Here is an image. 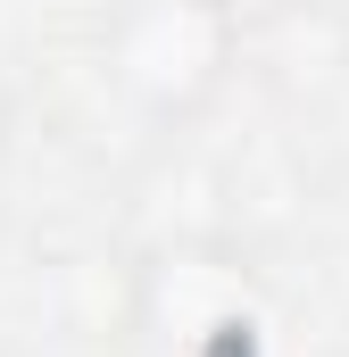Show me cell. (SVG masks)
Listing matches in <instances>:
<instances>
[{"label": "cell", "mask_w": 349, "mask_h": 357, "mask_svg": "<svg viewBox=\"0 0 349 357\" xmlns=\"http://www.w3.org/2000/svg\"><path fill=\"white\" fill-rule=\"evenodd\" d=\"M117 100L150 125H200L242 75V25L216 0H125L100 33Z\"/></svg>", "instance_id": "obj_1"}, {"label": "cell", "mask_w": 349, "mask_h": 357, "mask_svg": "<svg viewBox=\"0 0 349 357\" xmlns=\"http://www.w3.org/2000/svg\"><path fill=\"white\" fill-rule=\"evenodd\" d=\"M133 333L158 357H250L258 341V274L233 241H167L133 274Z\"/></svg>", "instance_id": "obj_2"}, {"label": "cell", "mask_w": 349, "mask_h": 357, "mask_svg": "<svg viewBox=\"0 0 349 357\" xmlns=\"http://www.w3.org/2000/svg\"><path fill=\"white\" fill-rule=\"evenodd\" d=\"M242 67H258L291 108H316L349 75V42H341V25H333L325 0H283L258 25H242Z\"/></svg>", "instance_id": "obj_3"}, {"label": "cell", "mask_w": 349, "mask_h": 357, "mask_svg": "<svg viewBox=\"0 0 349 357\" xmlns=\"http://www.w3.org/2000/svg\"><path fill=\"white\" fill-rule=\"evenodd\" d=\"M216 8H225V17H233V25H258L266 8H283V0H216Z\"/></svg>", "instance_id": "obj_4"}, {"label": "cell", "mask_w": 349, "mask_h": 357, "mask_svg": "<svg viewBox=\"0 0 349 357\" xmlns=\"http://www.w3.org/2000/svg\"><path fill=\"white\" fill-rule=\"evenodd\" d=\"M8 116H17V91H8V75H0V142H8Z\"/></svg>", "instance_id": "obj_5"}, {"label": "cell", "mask_w": 349, "mask_h": 357, "mask_svg": "<svg viewBox=\"0 0 349 357\" xmlns=\"http://www.w3.org/2000/svg\"><path fill=\"white\" fill-rule=\"evenodd\" d=\"M325 8H333V25H341V42H349V0H325Z\"/></svg>", "instance_id": "obj_6"}]
</instances>
